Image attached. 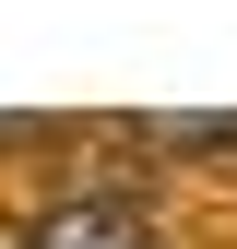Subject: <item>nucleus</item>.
I'll use <instances>...</instances> for the list:
<instances>
[{
  "label": "nucleus",
  "mask_w": 237,
  "mask_h": 249,
  "mask_svg": "<svg viewBox=\"0 0 237 249\" xmlns=\"http://www.w3.org/2000/svg\"><path fill=\"white\" fill-rule=\"evenodd\" d=\"M24 249H166V237L142 213H118V202H59V213L24 226Z\"/></svg>",
  "instance_id": "f257e3e1"
},
{
  "label": "nucleus",
  "mask_w": 237,
  "mask_h": 249,
  "mask_svg": "<svg viewBox=\"0 0 237 249\" xmlns=\"http://www.w3.org/2000/svg\"><path fill=\"white\" fill-rule=\"evenodd\" d=\"M142 142H166V154H225V166H237V119H142Z\"/></svg>",
  "instance_id": "f03ea898"
}]
</instances>
